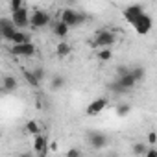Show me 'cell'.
Masks as SVG:
<instances>
[{"mask_svg": "<svg viewBox=\"0 0 157 157\" xmlns=\"http://www.w3.org/2000/svg\"><path fill=\"white\" fill-rule=\"evenodd\" d=\"M70 52H72V46L68 43H65V41H59L57 43V46H56L57 57H67V56H70Z\"/></svg>", "mask_w": 157, "mask_h": 157, "instance_id": "cell-14", "label": "cell"}, {"mask_svg": "<svg viewBox=\"0 0 157 157\" xmlns=\"http://www.w3.org/2000/svg\"><path fill=\"white\" fill-rule=\"evenodd\" d=\"M65 157H82V150L80 148H70V150H67Z\"/></svg>", "mask_w": 157, "mask_h": 157, "instance_id": "cell-24", "label": "cell"}, {"mask_svg": "<svg viewBox=\"0 0 157 157\" xmlns=\"http://www.w3.org/2000/svg\"><path fill=\"white\" fill-rule=\"evenodd\" d=\"M65 83H67V80L61 76V74H56L54 78H52V82H50V89L52 91H61L63 87H65Z\"/></svg>", "mask_w": 157, "mask_h": 157, "instance_id": "cell-15", "label": "cell"}, {"mask_svg": "<svg viewBox=\"0 0 157 157\" xmlns=\"http://www.w3.org/2000/svg\"><path fill=\"white\" fill-rule=\"evenodd\" d=\"M146 13V10H144V6L142 4H129L128 8H124V11H122V15H124V19H126V22L129 24V26H133L142 15Z\"/></svg>", "mask_w": 157, "mask_h": 157, "instance_id": "cell-3", "label": "cell"}, {"mask_svg": "<svg viewBox=\"0 0 157 157\" xmlns=\"http://www.w3.org/2000/svg\"><path fill=\"white\" fill-rule=\"evenodd\" d=\"M52 32H54V35H56V37L63 39V37H67V35H68L70 28H68V26H67L63 21H57V22L54 24V30H52Z\"/></svg>", "mask_w": 157, "mask_h": 157, "instance_id": "cell-13", "label": "cell"}, {"mask_svg": "<svg viewBox=\"0 0 157 157\" xmlns=\"http://www.w3.org/2000/svg\"><path fill=\"white\" fill-rule=\"evenodd\" d=\"M26 131H28L30 135L37 137V135H41V126H39L35 120H28V122H26Z\"/></svg>", "mask_w": 157, "mask_h": 157, "instance_id": "cell-17", "label": "cell"}, {"mask_svg": "<svg viewBox=\"0 0 157 157\" xmlns=\"http://www.w3.org/2000/svg\"><path fill=\"white\" fill-rule=\"evenodd\" d=\"M33 74L37 76V80H39V82H43V80H44V74H46V70H44L43 67H37V68H33Z\"/></svg>", "mask_w": 157, "mask_h": 157, "instance_id": "cell-25", "label": "cell"}, {"mask_svg": "<svg viewBox=\"0 0 157 157\" xmlns=\"http://www.w3.org/2000/svg\"><path fill=\"white\" fill-rule=\"evenodd\" d=\"M57 146H59V144H57L56 140H52V142H50V151H57V150H59Z\"/></svg>", "mask_w": 157, "mask_h": 157, "instance_id": "cell-29", "label": "cell"}, {"mask_svg": "<svg viewBox=\"0 0 157 157\" xmlns=\"http://www.w3.org/2000/svg\"><path fill=\"white\" fill-rule=\"evenodd\" d=\"M151 28H153V19H151V15H148V13H144V15L133 24V30H135L139 35H148V33L151 32Z\"/></svg>", "mask_w": 157, "mask_h": 157, "instance_id": "cell-7", "label": "cell"}, {"mask_svg": "<svg viewBox=\"0 0 157 157\" xmlns=\"http://www.w3.org/2000/svg\"><path fill=\"white\" fill-rule=\"evenodd\" d=\"M30 17H32V13H30V10H28L26 6L21 8L19 11H13V13H11V21H13V24L17 26V30H21V32L30 26Z\"/></svg>", "mask_w": 157, "mask_h": 157, "instance_id": "cell-4", "label": "cell"}, {"mask_svg": "<svg viewBox=\"0 0 157 157\" xmlns=\"http://www.w3.org/2000/svg\"><path fill=\"white\" fill-rule=\"evenodd\" d=\"M148 150H150V148H148V144H144V142H135V144L131 146L133 155H146Z\"/></svg>", "mask_w": 157, "mask_h": 157, "instance_id": "cell-19", "label": "cell"}, {"mask_svg": "<svg viewBox=\"0 0 157 157\" xmlns=\"http://www.w3.org/2000/svg\"><path fill=\"white\" fill-rule=\"evenodd\" d=\"M105 107H107V98H96V100H93V102L87 105L85 113L91 115V117H94V115H100Z\"/></svg>", "mask_w": 157, "mask_h": 157, "instance_id": "cell-9", "label": "cell"}, {"mask_svg": "<svg viewBox=\"0 0 157 157\" xmlns=\"http://www.w3.org/2000/svg\"><path fill=\"white\" fill-rule=\"evenodd\" d=\"M17 157H37V155H35V151H21Z\"/></svg>", "mask_w": 157, "mask_h": 157, "instance_id": "cell-28", "label": "cell"}, {"mask_svg": "<svg viewBox=\"0 0 157 157\" xmlns=\"http://www.w3.org/2000/svg\"><path fill=\"white\" fill-rule=\"evenodd\" d=\"M21 8H24V2H22V0H11V2H10V10H11V13H13V11H19Z\"/></svg>", "mask_w": 157, "mask_h": 157, "instance_id": "cell-23", "label": "cell"}, {"mask_svg": "<svg viewBox=\"0 0 157 157\" xmlns=\"http://www.w3.org/2000/svg\"><path fill=\"white\" fill-rule=\"evenodd\" d=\"M11 54L17 56V57H32L35 54V46L32 43L21 44V46H11Z\"/></svg>", "mask_w": 157, "mask_h": 157, "instance_id": "cell-10", "label": "cell"}, {"mask_svg": "<svg viewBox=\"0 0 157 157\" xmlns=\"http://www.w3.org/2000/svg\"><path fill=\"white\" fill-rule=\"evenodd\" d=\"M22 76H24V80H26L28 85H32V87H39V85H41V82L37 80V76L33 74V70H24Z\"/></svg>", "mask_w": 157, "mask_h": 157, "instance_id": "cell-16", "label": "cell"}, {"mask_svg": "<svg viewBox=\"0 0 157 157\" xmlns=\"http://www.w3.org/2000/svg\"><path fill=\"white\" fill-rule=\"evenodd\" d=\"M117 78H124V76H128L129 72H131V67H126V65H120V67H117Z\"/></svg>", "mask_w": 157, "mask_h": 157, "instance_id": "cell-22", "label": "cell"}, {"mask_svg": "<svg viewBox=\"0 0 157 157\" xmlns=\"http://www.w3.org/2000/svg\"><path fill=\"white\" fill-rule=\"evenodd\" d=\"M153 148H157V144H155V146H153Z\"/></svg>", "mask_w": 157, "mask_h": 157, "instance_id": "cell-30", "label": "cell"}, {"mask_svg": "<svg viewBox=\"0 0 157 157\" xmlns=\"http://www.w3.org/2000/svg\"><path fill=\"white\" fill-rule=\"evenodd\" d=\"M59 21H63L68 28H78L87 21V17L83 13H80V11H76L74 8H65L59 13Z\"/></svg>", "mask_w": 157, "mask_h": 157, "instance_id": "cell-2", "label": "cell"}, {"mask_svg": "<svg viewBox=\"0 0 157 157\" xmlns=\"http://www.w3.org/2000/svg\"><path fill=\"white\" fill-rule=\"evenodd\" d=\"M87 142H89V146H91L93 150H102V148L107 146L109 139H107V135L102 133V131H91V133L87 135Z\"/></svg>", "mask_w": 157, "mask_h": 157, "instance_id": "cell-6", "label": "cell"}, {"mask_svg": "<svg viewBox=\"0 0 157 157\" xmlns=\"http://www.w3.org/2000/svg\"><path fill=\"white\" fill-rule=\"evenodd\" d=\"M111 57H113V52H111V48L98 50V54H96V59H98V61H102V63H107V61H111Z\"/></svg>", "mask_w": 157, "mask_h": 157, "instance_id": "cell-18", "label": "cell"}, {"mask_svg": "<svg viewBox=\"0 0 157 157\" xmlns=\"http://www.w3.org/2000/svg\"><path fill=\"white\" fill-rule=\"evenodd\" d=\"M28 43H32L30 33L21 32V30H19V32L13 35V39H11V46H21V44H28Z\"/></svg>", "mask_w": 157, "mask_h": 157, "instance_id": "cell-12", "label": "cell"}, {"mask_svg": "<svg viewBox=\"0 0 157 157\" xmlns=\"http://www.w3.org/2000/svg\"><path fill=\"white\" fill-rule=\"evenodd\" d=\"M129 111H131V105H129V104H118V105H117V115H118V118L128 117Z\"/></svg>", "mask_w": 157, "mask_h": 157, "instance_id": "cell-21", "label": "cell"}, {"mask_svg": "<svg viewBox=\"0 0 157 157\" xmlns=\"http://www.w3.org/2000/svg\"><path fill=\"white\" fill-rule=\"evenodd\" d=\"M50 24V13L43 11V10H35L32 11V17H30V26L35 28V30H41V28H46Z\"/></svg>", "mask_w": 157, "mask_h": 157, "instance_id": "cell-5", "label": "cell"}, {"mask_svg": "<svg viewBox=\"0 0 157 157\" xmlns=\"http://www.w3.org/2000/svg\"><path fill=\"white\" fill-rule=\"evenodd\" d=\"M117 33L111 30V28H102V30H96L94 37L89 41V46L91 48H98V50H104V48H111L115 43H117Z\"/></svg>", "mask_w": 157, "mask_h": 157, "instance_id": "cell-1", "label": "cell"}, {"mask_svg": "<svg viewBox=\"0 0 157 157\" xmlns=\"http://www.w3.org/2000/svg\"><path fill=\"white\" fill-rule=\"evenodd\" d=\"M148 144L150 146H155L157 144V131H150L148 133Z\"/></svg>", "mask_w": 157, "mask_h": 157, "instance_id": "cell-26", "label": "cell"}, {"mask_svg": "<svg viewBox=\"0 0 157 157\" xmlns=\"http://www.w3.org/2000/svg\"><path fill=\"white\" fill-rule=\"evenodd\" d=\"M144 157H157V148H150Z\"/></svg>", "mask_w": 157, "mask_h": 157, "instance_id": "cell-27", "label": "cell"}, {"mask_svg": "<svg viewBox=\"0 0 157 157\" xmlns=\"http://www.w3.org/2000/svg\"><path fill=\"white\" fill-rule=\"evenodd\" d=\"M131 76L135 78L137 82H140V80H144V76H146V68H144V67H140V65L131 67Z\"/></svg>", "mask_w": 157, "mask_h": 157, "instance_id": "cell-20", "label": "cell"}, {"mask_svg": "<svg viewBox=\"0 0 157 157\" xmlns=\"http://www.w3.org/2000/svg\"><path fill=\"white\" fill-rule=\"evenodd\" d=\"M17 32H19V30H17V26L13 24L11 19H6V17L0 19V33H2V39H4V41H10V43H11V39H13V35H15Z\"/></svg>", "mask_w": 157, "mask_h": 157, "instance_id": "cell-8", "label": "cell"}, {"mask_svg": "<svg viewBox=\"0 0 157 157\" xmlns=\"http://www.w3.org/2000/svg\"><path fill=\"white\" fill-rule=\"evenodd\" d=\"M19 87V83H17V80H15V76H4L2 78V91L4 93H13L15 89Z\"/></svg>", "mask_w": 157, "mask_h": 157, "instance_id": "cell-11", "label": "cell"}]
</instances>
